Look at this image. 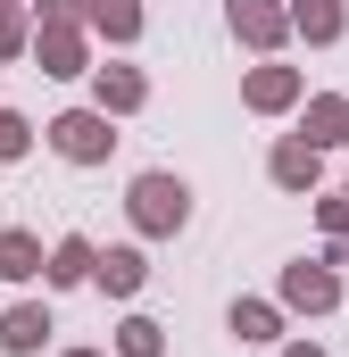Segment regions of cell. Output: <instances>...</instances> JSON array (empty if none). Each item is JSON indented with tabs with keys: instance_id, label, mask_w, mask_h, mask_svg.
Instances as JSON below:
<instances>
[{
	"instance_id": "obj_1",
	"label": "cell",
	"mask_w": 349,
	"mask_h": 357,
	"mask_svg": "<svg viewBox=\"0 0 349 357\" xmlns=\"http://www.w3.org/2000/svg\"><path fill=\"white\" fill-rule=\"evenodd\" d=\"M142 216L150 225H174L183 216V183H142Z\"/></svg>"
}]
</instances>
